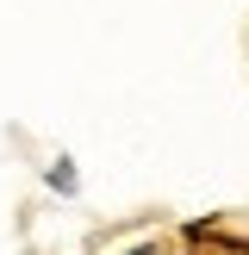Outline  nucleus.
I'll return each mask as SVG.
<instances>
[{
  "mask_svg": "<svg viewBox=\"0 0 249 255\" xmlns=\"http://www.w3.org/2000/svg\"><path fill=\"white\" fill-rule=\"evenodd\" d=\"M181 243L193 249V255H249V237H231L218 218H199V224H187V231H181Z\"/></svg>",
  "mask_w": 249,
  "mask_h": 255,
  "instance_id": "1",
  "label": "nucleus"
},
{
  "mask_svg": "<svg viewBox=\"0 0 249 255\" xmlns=\"http://www.w3.org/2000/svg\"><path fill=\"white\" fill-rule=\"evenodd\" d=\"M50 187H56V193H75V168H69V162H56V168H50Z\"/></svg>",
  "mask_w": 249,
  "mask_h": 255,
  "instance_id": "2",
  "label": "nucleus"
},
{
  "mask_svg": "<svg viewBox=\"0 0 249 255\" xmlns=\"http://www.w3.org/2000/svg\"><path fill=\"white\" fill-rule=\"evenodd\" d=\"M124 255H168V243H137V249H124Z\"/></svg>",
  "mask_w": 249,
  "mask_h": 255,
  "instance_id": "3",
  "label": "nucleus"
}]
</instances>
